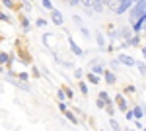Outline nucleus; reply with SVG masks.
<instances>
[{
  "instance_id": "nucleus-6",
  "label": "nucleus",
  "mask_w": 146,
  "mask_h": 131,
  "mask_svg": "<svg viewBox=\"0 0 146 131\" xmlns=\"http://www.w3.org/2000/svg\"><path fill=\"white\" fill-rule=\"evenodd\" d=\"M68 47H70V51H72V55H76V57H84V49L80 47L76 41H74V37L72 35H68Z\"/></svg>"
},
{
  "instance_id": "nucleus-31",
  "label": "nucleus",
  "mask_w": 146,
  "mask_h": 131,
  "mask_svg": "<svg viewBox=\"0 0 146 131\" xmlns=\"http://www.w3.org/2000/svg\"><path fill=\"white\" fill-rule=\"evenodd\" d=\"M60 88L64 90V94H66V98H72V96H74V90H72L70 86H60Z\"/></svg>"
},
{
  "instance_id": "nucleus-17",
  "label": "nucleus",
  "mask_w": 146,
  "mask_h": 131,
  "mask_svg": "<svg viewBox=\"0 0 146 131\" xmlns=\"http://www.w3.org/2000/svg\"><path fill=\"white\" fill-rule=\"evenodd\" d=\"M16 80H18V82H25V84H29V73H25V71H22V73H16Z\"/></svg>"
},
{
  "instance_id": "nucleus-35",
  "label": "nucleus",
  "mask_w": 146,
  "mask_h": 131,
  "mask_svg": "<svg viewBox=\"0 0 146 131\" xmlns=\"http://www.w3.org/2000/svg\"><path fill=\"white\" fill-rule=\"evenodd\" d=\"M125 92H127V94H135L136 86H135V84H129V86H125Z\"/></svg>"
},
{
  "instance_id": "nucleus-3",
  "label": "nucleus",
  "mask_w": 146,
  "mask_h": 131,
  "mask_svg": "<svg viewBox=\"0 0 146 131\" xmlns=\"http://www.w3.org/2000/svg\"><path fill=\"white\" fill-rule=\"evenodd\" d=\"M51 22L62 30V26H64V16H62V12L56 10V8H53V10H51Z\"/></svg>"
},
{
  "instance_id": "nucleus-30",
  "label": "nucleus",
  "mask_w": 146,
  "mask_h": 131,
  "mask_svg": "<svg viewBox=\"0 0 146 131\" xmlns=\"http://www.w3.org/2000/svg\"><path fill=\"white\" fill-rule=\"evenodd\" d=\"M74 78H76V80H82V78H84V69H76V71H74Z\"/></svg>"
},
{
  "instance_id": "nucleus-29",
  "label": "nucleus",
  "mask_w": 146,
  "mask_h": 131,
  "mask_svg": "<svg viewBox=\"0 0 146 131\" xmlns=\"http://www.w3.org/2000/svg\"><path fill=\"white\" fill-rule=\"evenodd\" d=\"M78 30H80V33H82L84 37H92V33L88 32V28H86V26H78Z\"/></svg>"
},
{
  "instance_id": "nucleus-37",
  "label": "nucleus",
  "mask_w": 146,
  "mask_h": 131,
  "mask_svg": "<svg viewBox=\"0 0 146 131\" xmlns=\"http://www.w3.org/2000/svg\"><path fill=\"white\" fill-rule=\"evenodd\" d=\"M109 65H111L113 73H115V71H117V69H119V63H117V59H111V61H109Z\"/></svg>"
},
{
  "instance_id": "nucleus-32",
  "label": "nucleus",
  "mask_w": 146,
  "mask_h": 131,
  "mask_svg": "<svg viewBox=\"0 0 146 131\" xmlns=\"http://www.w3.org/2000/svg\"><path fill=\"white\" fill-rule=\"evenodd\" d=\"M80 4L84 6V10H90L92 4H94V0H80Z\"/></svg>"
},
{
  "instance_id": "nucleus-22",
  "label": "nucleus",
  "mask_w": 146,
  "mask_h": 131,
  "mask_svg": "<svg viewBox=\"0 0 146 131\" xmlns=\"http://www.w3.org/2000/svg\"><path fill=\"white\" fill-rule=\"evenodd\" d=\"M0 22H6V24H14V18L10 14H6L4 10H0Z\"/></svg>"
},
{
  "instance_id": "nucleus-33",
  "label": "nucleus",
  "mask_w": 146,
  "mask_h": 131,
  "mask_svg": "<svg viewBox=\"0 0 146 131\" xmlns=\"http://www.w3.org/2000/svg\"><path fill=\"white\" fill-rule=\"evenodd\" d=\"M41 75H43V73H41L35 65H31V75H29V77H41Z\"/></svg>"
},
{
  "instance_id": "nucleus-27",
  "label": "nucleus",
  "mask_w": 146,
  "mask_h": 131,
  "mask_svg": "<svg viewBox=\"0 0 146 131\" xmlns=\"http://www.w3.org/2000/svg\"><path fill=\"white\" fill-rule=\"evenodd\" d=\"M56 98H58V102H66V94H64V90H62V88H58V90H56Z\"/></svg>"
},
{
  "instance_id": "nucleus-7",
  "label": "nucleus",
  "mask_w": 146,
  "mask_h": 131,
  "mask_svg": "<svg viewBox=\"0 0 146 131\" xmlns=\"http://www.w3.org/2000/svg\"><path fill=\"white\" fill-rule=\"evenodd\" d=\"M117 63L119 65H125V67H135L136 59H133L129 53H119L117 55Z\"/></svg>"
},
{
  "instance_id": "nucleus-26",
  "label": "nucleus",
  "mask_w": 146,
  "mask_h": 131,
  "mask_svg": "<svg viewBox=\"0 0 146 131\" xmlns=\"http://www.w3.org/2000/svg\"><path fill=\"white\" fill-rule=\"evenodd\" d=\"M41 6H43L45 10H49V12L55 8V6H53V0H41Z\"/></svg>"
},
{
  "instance_id": "nucleus-11",
  "label": "nucleus",
  "mask_w": 146,
  "mask_h": 131,
  "mask_svg": "<svg viewBox=\"0 0 146 131\" xmlns=\"http://www.w3.org/2000/svg\"><path fill=\"white\" fill-rule=\"evenodd\" d=\"M131 112H133V116H135V120H144V106L142 104H135L133 108H131Z\"/></svg>"
},
{
  "instance_id": "nucleus-40",
  "label": "nucleus",
  "mask_w": 146,
  "mask_h": 131,
  "mask_svg": "<svg viewBox=\"0 0 146 131\" xmlns=\"http://www.w3.org/2000/svg\"><path fill=\"white\" fill-rule=\"evenodd\" d=\"M135 125H136V131H138V129H140V131H144V123H142V121L135 120Z\"/></svg>"
},
{
  "instance_id": "nucleus-23",
  "label": "nucleus",
  "mask_w": 146,
  "mask_h": 131,
  "mask_svg": "<svg viewBox=\"0 0 146 131\" xmlns=\"http://www.w3.org/2000/svg\"><path fill=\"white\" fill-rule=\"evenodd\" d=\"M98 98H100V100H103L105 104H109V102H111V96H109V92H107V90H100Z\"/></svg>"
},
{
  "instance_id": "nucleus-14",
  "label": "nucleus",
  "mask_w": 146,
  "mask_h": 131,
  "mask_svg": "<svg viewBox=\"0 0 146 131\" xmlns=\"http://www.w3.org/2000/svg\"><path fill=\"white\" fill-rule=\"evenodd\" d=\"M20 26H22L23 32H29L31 30V22H29V18L25 14H20Z\"/></svg>"
},
{
  "instance_id": "nucleus-46",
  "label": "nucleus",
  "mask_w": 146,
  "mask_h": 131,
  "mask_svg": "<svg viewBox=\"0 0 146 131\" xmlns=\"http://www.w3.org/2000/svg\"><path fill=\"white\" fill-rule=\"evenodd\" d=\"M0 10H2V6H0Z\"/></svg>"
},
{
  "instance_id": "nucleus-34",
  "label": "nucleus",
  "mask_w": 146,
  "mask_h": 131,
  "mask_svg": "<svg viewBox=\"0 0 146 131\" xmlns=\"http://www.w3.org/2000/svg\"><path fill=\"white\" fill-rule=\"evenodd\" d=\"M125 120L127 121H135V116H133V112H131V108L125 112Z\"/></svg>"
},
{
  "instance_id": "nucleus-2",
  "label": "nucleus",
  "mask_w": 146,
  "mask_h": 131,
  "mask_svg": "<svg viewBox=\"0 0 146 131\" xmlns=\"http://www.w3.org/2000/svg\"><path fill=\"white\" fill-rule=\"evenodd\" d=\"M16 45H18V55H16V57H20V61L25 63V65H33V59H31V55L25 51V45L22 43V39H18Z\"/></svg>"
},
{
  "instance_id": "nucleus-5",
  "label": "nucleus",
  "mask_w": 146,
  "mask_h": 131,
  "mask_svg": "<svg viewBox=\"0 0 146 131\" xmlns=\"http://www.w3.org/2000/svg\"><path fill=\"white\" fill-rule=\"evenodd\" d=\"M144 24H146V16H142V18H138L136 22L131 24V32L135 33V35H140V33L144 32Z\"/></svg>"
},
{
  "instance_id": "nucleus-21",
  "label": "nucleus",
  "mask_w": 146,
  "mask_h": 131,
  "mask_svg": "<svg viewBox=\"0 0 146 131\" xmlns=\"http://www.w3.org/2000/svg\"><path fill=\"white\" fill-rule=\"evenodd\" d=\"M135 67L138 69V75H140V77H144V75H146V63H144V61H136Z\"/></svg>"
},
{
  "instance_id": "nucleus-38",
  "label": "nucleus",
  "mask_w": 146,
  "mask_h": 131,
  "mask_svg": "<svg viewBox=\"0 0 146 131\" xmlns=\"http://www.w3.org/2000/svg\"><path fill=\"white\" fill-rule=\"evenodd\" d=\"M96 106H98L100 110H105V106H107V104H105L103 100H100V98H98V100H96Z\"/></svg>"
},
{
  "instance_id": "nucleus-13",
  "label": "nucleus",
  "mask_w": 146,
  "mask_h": 131,
  "mask_svg": "<svg viewBox=\"0 0 146 131\" xmlns=\"http://www.w3.org/2000/svg\"><path fill=\"white\" fill-rule=\"evenodd\" d=\"M127 43H129V47H138V45H142V35H131L129 39H127Z\"/></svg>"
},
{
  "instance_id": "nucleus-25",
  "label": "nucleus",
  "mask_w": 146,
  "mask_h": 131,
  "mask_svg": "<svg viewBox=\"0 0 146 131\" xmlns=\"http://www.w3.org/2000/svg\"><path fill=\"white\" fill-rule=\"evenodd\" d=\"M8 59H10V53L0 51V65H6V63H8Z\"/></svg>"
},
{
  "instance_id": "nucleus-24",
  "label": "nucleus",
  "mask_w": 146,
  "mask_h": 131,
  "mask_svg": "<svg viewBox=\"0 0 146 131\" xmlns=\"http://www.w3.org/2000/svg\"><path fill=\"white\" fill-rule=\"evenodd\" d=\"M47 26H49V20H47V18H37V20H35V28H41V30H45Z\"/></svg>"
},
{
  "instance_id": "nucleus-1",
  "label": "nucleus",
  "mask_w": 146,
  "mask_h": 131,
  "mask_svg": "<svg viewBox=\"0 0 146 131\" xmlns=\"http://www.w3.org/2000/svg\"><path fill=\"white\" fill-rule=\"evenodd\" d=\"M129 20H131V24L136 22L138 18H142V16H146V2H135L131 8H129Z\"/></svg>"
},
{
  "instance_id": "nucleus-41",
  "label": "nucleus",
  "mask_w": 146,
  "mask_h": 131,
  "mask_svg": "<svg viewBox=\"0 0 146 131\" xmlns=\"http://www.w3.org/2000/svg\"><path fill=\"white\" fill-rule=\"evenodd\" d=\"M70 6H80V0H68Z\"/></svg>"
},
{
  "instance_id": "nucleus-10",
  "label": "nucleus",
  "mask_w": 146,
  "mask_h": 131,
  "mask_svg": "<svg viewBox=\"0 0 146 131\" xmlns=\"http://www.w3.org/2000/svg\"><path fill=\"white\" fill-rule=\"evenodd\" d=\"M43 43H45V47H49V49H56V35L55 33H45V35H43Z\"/></svg>"
},
{
  "instance_id": "nucleus-36",
  "label": "nucleus",
  "mask_w": 146,
  "mask_h": 131,
  "mask_svg": "<svg viewBox=\"0 0 146 131\" xmlns=\"http://www.w3.org/2000/svg\"><path fill=\"white\" fill-rule=\"evenodd\" d=\"M72 22H74V24H78V26H82V18H80L78 14H72Z\"/></svg>"
},
{
  "instance_id": "nucleus-19",
  "label": "nucleus",
  "mask_w": 146,
  "mask_h": 131,
  "mask_svg": "<svg viewBox=\"0 0 146 131\" xmlns=\"http://www.w3.org/2000/svg\"><path fill=\"white\" fill-rule=\"evenodd\" d=\"M78 90H80V94L88 96V94H90V88H88V82H86V80H78Z\"/></svg>"
},
{
  "instance_id": "nucleus-18",
  "label": "nucleus",
  "mask_w": 146,
  "mask_h": 131,
  "mask_svg": "<svg viewBox=\"0 0 146 131\" xmlns=\"http://www.w3.org/2000/svg\"><path fill=\"white\" fill-rule=\"evenodd\" d=\"M0 6H4L6 10H16L18 2H16V0H0Z\"/></svg>"
},
{
  "instance_id": "nucleus-44",
  "label": "nucleus",
  "mask_w": 146,
  "mask_h": 131,
  "mask_svg": "<svg viewBox=\"0 0 146 131\" xmlns=\"http://www.w3.org/2000/svg\"><path fill=\"white\" fill-rule=\"evenodd\" d=\"M127 131H136V129H127Z\"/></svg>"
},
{
  "instance_id": "nucleus-42",
  "label": "nucleus",
  "mask_w": 146,
  "mask_h": 131,
  "mask_svg": "<svg viewBox=\"0 0 146 131\" xmlns=\"http://www.w3.org/2000/svg\"><path fill=\"white\" fill-rule=\"evenodd\" d=\"M0 73H6V67L4 65H0Z\"/></svg>"
},
{
  "instance_id": "nucleus-20",
  "label": "nucleus",
  "mask_w": 146,
  "mask_h": 131,
  "mask_svg": "<svg viewBox=\"0 0 146 131\" xmlns=\"http://www.w3.org/2000/svg\"><path fill=\"white\" fill-rule=\"evenodd\" d=\"M100 77H96V75H92V73H86V82L88 84H100Z\"/></svg>"
},
{
  "instance_id": "nucleus-4",
  "label": "nucleus",
  "mask_w": 146,
  "mask_h": 131,
  "mask_svg": "<svg viewBox=\"0 0 146 131\" xmlns=\"http://www.w3.org/2000/svg\"><path fill=\"white\" fill-rule=\"evenodd\" d=\"M113 104H115V108L119 110V112H123V114L129 110V102H127V98H125L123 94H117L115 100H113Z\"/></svg>"
},
{
  "instance_id": "nucleus-15",
  "label": "nucleus",
  "mask_w": 146,
  "mask_h": 131,
  "mask_svg": "<svg viewBox=\"0 0 146 131\" xmlns=\"http://www.w3.org/2000/svg\"><path fill=\"white\" fill-rule=\"evenodd\" d=\"M96 43H98V47H100L101 51L105 49V45H107V41H105V35L101 32H96Z\"/></svg>"
},
{
  "instance_id": "nucleus-28",
  "label": "nucleus",
  "mask_w": 146,
  "mask_h": 131,
  "mask_svg": "<svg viewBox=\"0 0 146 131\" xmlns=\"http://www.w3.org/2000/svg\"><path fill=\"white\" fill-rule=\"evenodd\" d=\"M109 125H111V129L113 131H121V125H119V123H117V120H109Z\"/></svg>"
},
{
  "instance_id": "nucleus-47",
  "label": "nucleus",
  "mask_w": 146,
  "mask_h": 131,
  "mask_svg": "<svg viewBox=\"0 0 146 131\" xmlns=\"http://www.w3.org/2000/svg\"><path fill=\"white\" fill-rule=\"evenodd\" d=\"M105 2H107V0H105Z\"/></svg>"
},
{
  "instance_id": "nucleus-8",
  "label": "nucleus",
  "mask_w": 146,
  "mask_h": 131,
  "mask_svg": "<svg viewBox=\"0 0 146 131\" xmlns=\"http://www.w3.org/2000/svg\"><path fill=\"white\" fill-rule=\"evenodd\" d=\"M90 69H92V75H96V77H103V73H105V65L101 63V61H94L90 63Z\"/></svg>"
},
{
  "instance_id": "nucleus-16",
  "label": "nucleus",
  "mask_w": 146,
  "mask_h": 131,
  "mask_svg": "<svg viewBox=\"0 0 146 131\" xmlns=\"http://www.w3.org/2000/svg\"><path fill=\"white\" fill-rule=\"evenodd\" d=\"M64 118H66V120L70 121V123H72V125H78V123H80L78 116H76V114H74V112H70V110H66V112H64Z\"/></svg>"
},
{
  "instance_id": "nucleus-39",
  "label": "nucleus",
  "mask_w": 146,
  "mask_h": 131,
  "mask_svg": "<svg viewBox=\"0 0 146 131\" xmlns=\"http://www.w3.org/2000/svg\"><path fill=\"white\" fill-rule=\"evenodd\" d=\"M58 110H60V112H62V114H64V112H66V110H68L66 102H58Z\"/></svg>"
},
{
  "instance_id": "nucleus-12",
  "label": "nucleus",
  "mask_w": 146,
  "mask_h": 131,
  "mask_svg": "<svg viewBox=\"0 0 146 131\" xmlns=\"http://www.w3.org/2000/svg\"><path fill=\"white\" fill-rule=\"evenodd\" d=\"M90 10H92V14H101L103 10H107V8H105V0H94Z\"/></svg>"
},
{
  "instance_id": "nucleus-43",
  "label": "nucleus",
  "mask_w": 146,
  "mask_h": 131,
  "mask_svg": "<svg viewBox=\"0 0 146 131\" xmlns=\"http://www.w3.org/2000/svg\"><path fill=\"white\" fill-rule=\"evenodd\" d=\"M25 2H29V4H31V2H33V0H25Z\"/></svg>"
},
{
  "instance_id": "nucleus-9",
  "label": "nucleus",
  "mask_w": 146,
  "mask_h": 131,
  "mask_svg": "<svg viewBox=\"0 0 146 131\" xmlns=\"http://www.w3.org/2000/svg\"><path fill=\"white\" fill-rule=\"evenodd\" d=\"M103 82H105V84H107V86H113V84H117V75H115V73H113V71H107V69H105V73H103Z\"/></svg>"
},
{
  "instance_id": "nucleus-45",
  "label": "nucleus",
  "mask_w": 146,
  "mask_h": 131,
  "mask_svg": "<svg viewBox=\"0 0 146 131\" xmlns=\"http://www.w3.org/2000/svg\"><path fill=\"white\" fill-rule=\"evenodd\" d=\"M90 131H96V129H90Z\"/></svg>"
}]
</instances>
